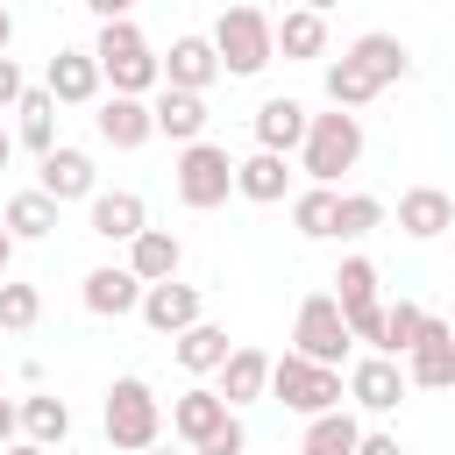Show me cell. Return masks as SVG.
<instances>
[{"instance_id":"obj_1","label":"cell","mask_w":455,"mask_h":455,"mask_svg":"<svg viewBox=\"0 0 455 455\" xmlns=\"http://www.w3.org/2000/svg\"><path fill=\"white\" fill-rule=\"evenodd\" d=\"M92 64H100V78H114V100H142L156 85V57H149L135 21H107L92 43Z\"/></svg>"},{"instance_id":"obj_2","label":"cell","mask_w":455,"mask_h":455,"mask_svg":"<svg viewBox=\"0 0 455 455\" xmlns=\"http://www.w3.org/2000/svg\"><path fill=\"white\" fill-rule=\"evenodd\" d=\"M299 149H306V178L334 192V178L355 171V156H363V121L355 114H306V142Z\"/></svg>"},{"instance_id":"obj_3","label":"cell","mask_w":455,"mask_h":455,"mask_svg":"<svg viewBox=\"0 0 455 455\" xmlns=\"http://www.w3.org/2000/svg\"><path fill=\"white\" fill-rule=\"evenodd\" d=\"M156 434H164L156 391H149L142 377H114V391H107V441H114V448H128V455H149V448H156Z\"/></svg>"},{"instance_id":"obj_4","label":"cell","mask_w":455,"mask_h":455,"mask_svg":"<svg viewBox=\"0 0 455 455\" xmlns=\"http://www.w3.org/2000/svg\"><path fill=\"white\" fill-rule=\"evenodd\" d=\"M213 64L220 71H235V78H256L263 64H270V21L256 14V7H228L220 21H213Z\"/></svg>"},{"instance_id":"obj_5","label":"cell","mask_w":455,"mask_h":455,"mask_svg":"<svg viewBox=\"0 0 455 455\" xmlns=\"http://www.w3.org/2000/svg\"><path fill=\"white\" fill-rule=\"evenodd\" d=\"M263 391H277V398H284L291 412H306V419L341 412V370H313V363H299V355H277L270 377H263Z\"/></svg>"},{"instance_id":"obj_6","label":"cell","mask_w":455,"mask_h":455,"mask_svg":"<svg viewBox=\"0 0 455 455\" xmlns=\"http://www.w3.org/2000/svg\"><path fill=\"white\" fill-rule=\"evenodd\" d=\"M228 192H235V164H228L220 142H192V149H178V199H185L192 213L228 206Z\"/></svg>"},{"instance_id":"obj_7","label":"cell","mask_w":455,"mask_h":455,"mask_svg":"<svg viewBox=\"0 0 455 455\" xmlns=\"http://www.w3.org/2000/svg\"><path fill=\"white\" fill-rule=\"evenodd\" d=\"M291 355H299V363H313V370H341V355H348V327H341V313H334V299H327V291H313V299L299 306Z\"/></svg>"},{"instance_id":"obj_8","label":"cell","mask_w":455,"mask_h":455,"mask_svg":"<svg viewBox=\"0 0 455 455\" xmlns=\"http://www.w3.org/2000/svg\"><path fill=\"white\" fill-rule=\"evenodd\" d=\"M135 313H142L156 334L178 341L185 327H199V284H178V277H171V284H142V306H135Z\"/></svg>"},{"instance_id":"obj_9","label":"cell","mask_w":455,"mask_h":455,"mask_svg":"<svg viewBox=\"0 0 455 455\" xmlns=\"http://www.w3.org/2000/svg\"><path fill=\"white\" fill-rule=\"evenodd\" d=\"M156 78H164L171 92H206V85L220 78V64H213L206 36H178V43H171V57H156Z\"/></svg>"},{"instance_id":"obj_10","label":"cell","mask_w":455,"mask_h":455,"mask_svg":"<svg viewBox=\"0 0 455 455\" xmlns=\"http://www.w3.org/2000/svg\"><path fill=\"white\" fill-rule=\"evenodd\" d=\"M405 355H412V384H427V391H448L455 384V334H448V320L427 313V327H419V341Z\"/></svg>"},{"instance_id":"obj_11","label":"cell","mask_w":455,"mask_h":455,"mask_svg":"<svg viewBox=\"0 0 455 455\" xmlns=\"http://www.w3.org/2000/svg\"><path fill=\"white\" fill-rule=\"evenodd\" d=\"M363 412H391L398 398H405V370L391 363V355H363L355 370H348V384H341Z\"/></svg>"},{"instance_id":"obj_12","label":"cell","mask_w":455,"mask_h":455,"mask_svg":"<svg viewBox=\"0 0 455 455\" xmlns=\"http://www.w3.org/2000/svg\"><path fill=\"white\" fill-rule=\"evenodd\" d=\"M178 256H185V249H178L171 228H142V235L128 242V263H121V270H128L135 284H171V277H178Z\"/></svg>"},{"instance_id":"obj_13","label":"cell","mask_w":455,"mask_h":455,"mask_svg":"<svg viewBox=\"0 0 455 455\" xmlns=\"http://www.w3.org/2000/svg\"><path fill=\"white\" fill-rule=\"evenodd\" d=\"M149 135H171V142H185V149H192V142L206 135V100H199V92H171V85H164V92H156V107H149Z\"/></svg>"},{"instance_id":"obj_14","label":"cell","mask_w":455,"mask_h":455,"mask_svg":"<svg viewBox=\"0 0 455 455\" xmlns=\"http://www.w3.org/2000/svg\"><path fill=\"white\" fill-rule=\"evenodd\" d=\"M36 192H43L50 206H64V199H92V156L57 142V149L43 156V185H36Z\"/></svg>"},{"instance_id":"obj_15","label":"cell","mask_w":455,"mask_h":455,"mask_svg":"<svg viewBox=\"0 0 455 455\" xmlns=\"http://www.w3.org/2000/svg\"><path fill=\"white\" fill-rule=\"evenodd\" d=\"M57 107H85L92 92H100V64H92V50H57L50 57V85H43Z\"/></svg>"},{"instance_id":"obj_16","label":"cell","mask_w":455,"mask_h":455,"mask_svg":"<svg viewBox=\"0 0 455 455\" xmlns=\"http://www.w3.org/2000/svg\"><path fill=\"white\" fill-rule=\"evenodd\" d=\"M142 228H149L142 192H92V235L100 242H135Z\"/></svg>"},{"instance_id":"obj_17","label":"cell","mask_w":455,"mask_h":455,"mask_svg":"<svg viewBox=\"0 0 455 455\" xmlns=\"http://www.w3.org/2000/svg\"><path fill=\"white\" fill-rule=\"evenodd\" d=\"M142 306V284L121 270V263H100V270H85V313H100V320H121V313H135Z\"/></svg>"},{"instance_id":"obj_18","label":"cell","mask_w":455,"mask_h":455,"mask_svg":"<svg viewBox=\"0 0 455 455\" xmlns=\"http://www.w3.org/2000/svg\"><path fill=\"white\" fill-rule=\"evenodd\" d=\"M306 142V107L299 100H263L256 107V149L263 156H284V149H299Z\"/></svg>"},{"instance_id":"obj_19","label":"cell","mask_w":455,"mask_h":455,"mask_svg":"<svg viewBox=\"0 0 455 455\" xmlns=\"http://www.w3.org/2000/svg\"><path fill=\"white\" fill-rule=\"evenodd\" d=\"M263 377H270V355L263 348H228V363H220V405L235 412V405H249V398H263Z\"/></svg>"},{"instance_id":"obj_20","label":"cell","mask_w":455,"mask_h":455,"mask_svg":"<svg viewBox=\"0 0 455 455\" xmlns=\"http://www.w3.org/2000/svg\"><path fill=\"white\" fill-rule=\"evenodd\" d=\"M320 57L327 50V14L320 7H291L284 21H270V57Z\"/></svg>"},{"instance_id":"obj_21","label":"cell","mask_w":455,"mask_h":455,"mask_svg":"<svg viewBox=\"0 0 455 455\" xmlns=\"http://www.w3.org/2000/svg\"><path fill=\"white\" fill-rule=\"evenodd\" d=\"M348 64H355L377 92H384V85H398V78L412 71V57H405V43H398V36H363V43L348 50Z\"/></svg>"},{"instance_id":"obj_22","label":"cell","mask_w":455,"mask_h":455,"mask_svg":"<svg viewBox=\"0 0 455 455\" xmlns=\"http://www.w3.org/2000/svg\"><path fill=\"white\" fill-rule=\"evenodd\" d=\"M448 220H455V199H448V192H434V185H412V192L398 199V228H405L412 242H434Z\"/></svg>"},{"instance_id":"obj_23","label":"cell","mask_w":455,"mask_h":455,"mask_svg":"<svg viewBox=\"0 0 455 455\" xmlns=\"http://www.w3.org/2000/svg\"><path fill=\"white\" fill-rule=\"evenodd\" d=\"M14 427L28 434V448H64V434H71V405L64 398H21V412H14Z\"/></svg>"},{"instance_id":"obj_24","label":"cell","mask_w":455,"mask_h":455,"mask_svg":"<svg viewBox=\"0 0 455 455\" xmlns=\"http://www.w3.org/2000/svg\"><path fill=\"white\" fill-rule=\"evenodd\" d=\"M100 142H114V149H142L149 142V107L142 100H100Z\"/></svg>"},{"instance_id":"obj_25","label":"cell","mask_w":455,"mask_h":455,"mask_svg":"<svg viewBox=\"0 0 455 455\" xmlns=\"http://www.w3.org/2000/svg\"><path fill=\"white\" fill-rule=\"evenodd\" d=\"M284 185H291V171H284V156H249V164H235V192L242 199H256V206H277L284 199Z\"/></svg>"},{"instance_id":"obj_26","label":"cell","mask_w":455,"mask_h":455,"mask_svg":"<svg viewBox=\"0 0 455 455\" xmlns=\"http://www.w3.org/2000/svg\"><path fill=\"white\" fill-rule=\"evenodd\" d=\"M7 242H43V235H57V206L43 199V192H21V199H7Z\"/></svg>"},{"instance_id":"obj_27","label":"cell","mask_w":455,"mask_h":455,"mask_svg":"<svg viewBox=\"0 0 455 455\" xmlns=\"http://www.w3.org/2000/svg\"><path fill=\"white\" fill-rule=\"evenodd\" d=\"M178 363H185L192 377H206V370H220V363H228V327H213V320H199V327H185V334H178Z\"/></svg>"},{"instance_id":"obj_28","label":"cell","mask_w":455,"mask_h":455,"mask_svg":"<svg viewBox=\"0 0 455 455\" xmlns=\"http://www.w3.org/2000/svg\"><path fill=\"white\" fill-rule=\"evenodd\" d=\"M220 419H228V405H220L213 391H185V398L171 405V427H178V434H185L192 448H199V441H206V434H213Z\"/></svg>"},{"instance_id":"obj_29","label":"cell","mask_w":455,"mask_h":455,"mask_svg":"<svg viewBox=\"0 0 455 455\" xmlns=\"http://www.w3.org/2000/svg\"><path fill=\"white\" fill-rule=\"evenodd\" d=\"M355 441H363V427H355L348 412H320V419L306 427L299 455H355Z\"/></svg>"},{"instance_id":"obj_30","label":"cell","mask_w":455,"mask_h":455,"mask_svg":"<svg viewBox=\"0 0 455 455\" xmlns=\"http://www.w3.org/2000/svg\"><path fill=\"white\" fill-rule=\"evenodd\" d=\"M14 114H21V142L50 156V149H57V100H50V92H21Z\"/></svg>"},{"instance_id":"obj_31","label":"cell","mask_w":455,"mask_h":455,"mask_svg":"<svg viewBox=\"0 0 455 455\" xmlns=\"http://www.w3.org/2000/svg\"><path fill=\"white\" fill-rule=\"evenodd\" d=\"M419 327H427V313H419L412 299H398V306H384V320H377V348H384V355L398 363V355H405V348L419 341Z\"/></svg>"},{"instance_id":"obj_32","label":"cell","mask_w":455,"mask_h":455,"mask_svg":"<svg viewBox=\"0 0 455 455\" xmlns=\"http://www.w3.org/2000/svg\"><path fill=\"white\" fill-rule=\"evenodd\" d=\"M334 199H341V192H327V185L299 192V199H291V228H299L306 242H327V235H334Z\"/></svg>"},{"instance_id":"obj_33","label":"cell","mask_w":455,"mask_h":455,"mask_svg":"<svg viewBox=\"0 0 455 455\" xmlns=\"http://www.w3.org/2000/svg\"><path fill=\"white\" fill-rule=\"evenodd\" d=\"M327 100H334V114H355V107H370V100H377V85H370L348 57H334V64H327Z\"/></svg>"},{"instance_id":"obj_34","label":"cell","mask_w":455,"mask_h":455,"mask_svg":"<svg viewBox=\"0 0 455 455\" xmlns=\"http://www.w3.org/2000/svg\"><path fill=\"white\" fill-rule=\"evenodd\" d=\"M377 220H384V206H377L370 192H341V199H334V235H341V242H355V235H370Z\"/></svg>"},{"instance_id":"obj_35","label":"cell","mask_w":455,"mask_h":455,"mask_svg":"<svg viewBox=\"0 0 455 455\" xmlns=\"http://www.w3.org/2000/svg\"><path fill=\"white\" fill-rule=\"evenodd\" d=\"M36 320H43V291H36V284H0V327L21 334V327H36Z\"/></svg>"},{"instance_id":"obj_36","label":"cell","mask_w":455,"mask_h":455,"mask_svg":"<svg viewBox=\"0 0 455 455\" xmlns=\"http://www.w3.org/2000/svg\"><path fill=\"white\" fill-rule=\"evenodd\" d=\"M242 448H249V434H242V419L228 412V419H220V427H213V434H206L192 455H242Z\"/></svg>"},{"instance_id":"obj_37","label":"cell","mask_w":455,"mask_h":455,"mask_svg":"<svg viewBox=\"0 0 455 455\" xmlns=\"http://www.w3.org/2000/svg\"><path fill=\"white\" fill-rule=\"evenodd\" d=\"M21 92H28V85H21V64H14V57H0V107H14Z\"/></svg>"},{"instance_id":"obj_38","label":"cell","mask_w":455,"mask_h":455,"mask_svg":"<svg viewBox=\"0 0 455 455\" xmlns=\"http://www.w3.org/2000/svg\"><path fill=\"white\" fill-rule=\"evenodd\" d=\"M355 455H405V448H398V434H363Z\"/></svg>"},{"instance_id":"obj_39","label":"cell","mask_w":455,"mask_h":455,"mask_svg":"<svg viewBox=\"0 0 455 455\" xmlns=\"http://www.w3.org/2000/svg\"><path fill=\"white\" fill-rule=\"evenodd\" d=\"M7 263H14V242H7V228H0V284H7Z\"/></svg>"},{"instance_id":"obj_40","label":"cell","mask_w":455,"mask_h":455,"mask_svg":"<svg viewBox=\"0 0 455 455\" xmlns=\"http://www.w3.org/2000/svg\"><path fill=\"white\" fill-rule=\"evenodd\" d=\"M7 43H14V14L0 7V57H7Z\"/></svg>"},{"instance_id":"obj_41","label":"cell","mask_w":455,"mask_h":455,"mask_svg":"<svg viewBox=\"0 0 455 455\" xmlns=\"http://www.w3.org/2000/svg\"><path fill=\"white\" fill-rule=\"evenodd\" d=\"M7 434H14V405L0 398V441H7Z\"/></svg>"},{"instance_id":"obj_42","label":"cell","mask_w":455,"mask_h":455,"mask_svg":"<svg viewBox=\"0 0 455 455\" xmlns=\"http://www.w3.org/2000/svg\"><path fill=\"white\" fill-rule=\"evenodd\" d=\"M7 156H14V135H7V128H0V171H7Z\"/></svg>"},{"instance_id":"obj_43","label":"cell","mask_w":455,"mask_h":455,"mask_svg":"<svg viewBox=\"0 0 455 455\" xmlns=\"http://www.w3.org/2000/svg\"><path fill=\"white\" fill-rule=\"evenodd\" d=\"M7 455H43V448H28V441H21V448H7Z\"/></svg>"},{"instance_id":"obj_44","label":"cell","mask_w":455,"mask_h":455,"mask_svg":"<svg viewBox=\"0 0 455 455\" xmlns=\"http://www.w3.org/2000/svg\"><path fill=\"white\" fill-rule=\"evenodd\" d=\"M149 455H156V448H149Z\"/></svg>"}]
</instances>
